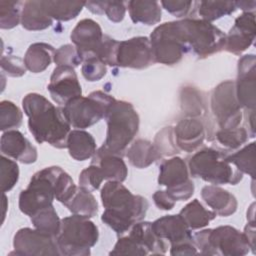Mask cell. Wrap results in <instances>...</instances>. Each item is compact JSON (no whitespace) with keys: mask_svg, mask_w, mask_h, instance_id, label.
<instances>
[{"mask_svg":"<svg viewBox=\"0 0 256 256\" xmlns=\"http://www.w3.org/2000/svg\"><path fill=\"white\" fill-rule=\"evenodd\" d=\"M181 23L189 49L199 58H206L224 49L226 34L211 22L186 18Z\"/></svg>","mask_w":256,"mask_h":256,"instance_id":"obj_10","label":"cell"},{"mask_svg":"<svg viewBox=\"0 0 256 256\" xmlns=\"http://www.w3.org/2000/svg\"><path fill=\"white\" fill-rule=\"evenodd\" d=\"M21 110L13 102L3 100L0 103V130H15L22 124Z\"/></svg>","mask_w":256,"mask_h":256,"instance_id":"obj_37","label":"cell"},{"mask_svg":"<svg viewBox=\"0 0 256 256\" xmlns=\"http://www.w3.org/2000/svg\"><path fill=\"white\" fill-rule=\"evenodd\" d=\"M235 3H236V7L242 9L244 12H251V10H253L256 5V1H254V0H252V1H235Z\"/></svg>","mask_w":256,"mask_h":256,"instance_id":"obj_53","label":"cell"},{"mask_svg":"<svg viewBox=\"0 0 256 256\" xmlns=\"http://www.w3.org/2000/svg\"><path fill=\"white\" fill-rule=\"evenodd\" d=\"M195 4L193 1H161L163 8L178 18L187 16Z\"/></svg>","mask_w":256,"mask_h":256,"instance_id":"obj_48","label":"cell"},{"mask_svg":"<svg viewBox=\"0 0 256 256\" xmlns=\"http://www.w3.org/2000/svg\"><path fill=\"white\" fill-rule=\"evenodd\" d=\"M30 218L35 229L48 233L54 237L59 234L61 228V219L58 217L53 205L37 211Z\"/></svg>","mask_w":256,"mask_h":256,"instance_id":"obj_33","label":"cell"},{"mask_svg":"<svg viewBox=\"0 0 256 256\" xmlns=\"http://www.w3.org/2000/svg\"><path fill=\"white\" fill-rule=\"evenodd\" d=\"M65 206L72 214L86 218H91L98 212V203L93 194L81 187H77L76 192Z\"/></svg>","mask_w":256,"mask_h":256,"instance_id":"obj_31","label":"cell"},{"mask_svg":"<svg viewBox=\"0 0 256 256\" xmlns=\"http://www.w3.org/2000/svg\"><path fill=\"white\" fill-rule=\"evenodd\" d=\"M197 253L198 251L193 241L185 242L177 245H171V250H170L171 255H192Z\"/></svg>","mask_w":256,"mask_h":256,"instance_id":"obj_51","label":"cell"},{"mask_svg":"<svg viewBox=\"0 0 256 256\" xmlns=\"http://www.w3.org/2000/svg\"><path fill=\"white\" fill-rule=\"evenodd\" d=\"M128 236L146 250L148 254L160 255L167 251L166 243L154 233L151 222L139 221L135 223L130 228Z\"/></svg>","mask_w":256,"mask_h":256,"instance_id":"obj_24","label":"cell"},{"mask_svg":"<svg viewBox=\"0 0 256 256\" xmlns=\"http://www.w3.org/2000/svg\"><path fill=\"white\" fill-rule=\"evenodd\" d=\"M215 138L219 144L229 149H236L247 142L249 133L243 127L220 129L216 132Z\"/></svg>","mask_w":256,"mask_h":256,"instance_id":"obj_39","label":"cell"},{"mask_svg":"<svg viewBox=\"0 0 256 256\" xmlns=\"http://www.w3.org/2000/svg\"><path fill=\"white\" fill-rule=\"evenodd\" d=\"M153 62L151 44L148 37L138 36L119 41L116 53V66L145 69Z\"/></svg>","mask_w":256,"mask_h":256,"instance_id":"obj_14","label":"cell"},{"mask_svg":"<svg viewBox=\"0 0 256 256\" xmlns=\"http://www.w3.org/2000/svg\"><path fill=\"white\" fill-rule=\"evenodd\" d=\"M57 66L77 67L82 63V59L77 51V48L71 44L60 46L54 54V60Z\"/></svg>","mask_w":256,"mask_h":256,"instance_id":"obj_44","label":"cell"},{"mask_svg":"<svg viewBox=\"0 0 256 256\" xmlns=\"http://www.w3.org/2000/svg\"><path fill=\"white\" fill-rule=\"evenodd\" d=\"M19 179V167L18 164L5 157L4 155L0 158V184L3 193L10 191Z\"/></svg>","mask_w":256,"mask_h":256,"instance_id":"obj_41","label":"cell"},{"mask_svg":"<svg viewBox=\"0 0 256 256\" xmlns=\"http://www.w3.org/2000/svg\"><path fill=\"white\" fill-rule=\"evenodd\" d=\"M55 51L54 47L48 43L37 42L31 44L24 55L27 70L32 73H41L46 70L54 60Z\"/></svg>","mask_w":256,"mask_h":256,"instance_id":"obj_27","label":"cell"},{"mask_svg":"<svg viewBox=\"0 0 256 256\" xmlns=\"http://www.w3.org/2000/svg\"><path fill=\"white\" fill-rule=\"evenodd\" d=\"M48 15L58 21H69L78 16L85 6L80 1H43Z\"/></svg>","mask_w":256,"mask_h":256,"instance_id":"obj_32","label":"cell"},{"mask_svg":"<svg viewBox=\"0 0 256 256\" xmlns=\"http://www.w3.org/2000/svg\"><path fill=\"white\" fill-rule=\"evenodd\" d=\"M100 197L105 208L101 220L118 236L141 221L149 207L145 197L132 194L118 181H107L101 189Z\"/></svg>","mask_w":256,"mask_h":256,"instance_id":"obj_2","label":"cell"},{"mask_svg":"<svg viewBox=\"0 0 256 256\" xmlns=\"http://www.w3.org/2000/svg\"><path fill=\"white\" fill-rule=\"evenodd\" d=\"M193 241L202 255L243 256L250 250L244 233L232 226L201 230L193 235Z\"/></svg>","mask_w":256,"mask_h":256,"instance_id":"obj_6","label":"cell"},{"mask_svg":"<svg viewBox=\"0 0 256 256\" xmlns=\"http://www.w3.org/2000/svg\"><path fill=\"white\" fill-rule=\"evenodd\" d=\"M61 167L50 166L36 172L26 189L19 195V209L22 213L32 216L37 211L53 205L56 184Z\"/></svg>","mask_w":256,"mask_h":256,"instance_id":"obj_8","label":"cell"},{"mask_svg":"<svg viewBox=\"0 0 256 256\" xmlns=\"http://www.w3.org/2000/svg\"><path fill=\"white\" fill-rule=\"evenodd\" d=\"M66 144L70 156L77 161H85L93 157L96 152L95 139L83 129L71 130Z\"/></svg>","mask_w":256,"mask_h":256,"instance_id":"obj_26","label":"cell"},{"mask_svg":"<svg viewBox=\"0 0 256 256\" xmlns=\"http://www.w3.org/2000/svg\"><path fill=\"white\" fill-rule=\"evenodd\" d=\"M244 235L248 241L250 249L253 253H255V221H248L247 225L244 228Z\"/></svg>","mask_w":256,"mask_h":256,"instance_id":"obj_52","label":"cell"},{"mask_svg":"<svg viewBox=\"0 0 256 256\" xmlns=\"http://www.w3.org/2000/svg\"><path fill=\"white\" fill-rule=\"evenodd\" d=\"M2 198H3V202H2V204H3V220L2 221H4L5 214H6V209H7V197H6L5 193H3Z\"/></svg>","mask_w":256,"mask_h":256,"instance_id":"obj_54","label":"cell"},{"mask_svg":"<svg viewBox=\"0 0 256 256\" xmlns=\"http://www.w3.org/2000/svg\"><path fill=\"white\" fill-rule=\"evenodd\" d=\"M119 41L104 34L103 41L97 52V56L109 66H116V53Z\"/></svg>","mask_w":256,"mask_h":256,"instance_id":"obj_46","label":"cell"},{"mask_svg":"<svg viewBox=\"0 0 256 256\" xmlns=\"http://www.w3.org/2000/svg\"><path fill=\"white\" fill-rule=\"evenodd\" d=\"M103 180L105 179L101 170L94 164H90L87 168L83 169L78 179L79 187L89 192H93L99 189Z\"/></svg>","mask_w":256,"mask_h":256,"instance_id":"obj_43","label":"cell"},{"mask_svg":"<svg viewBox=\"0 0 256 256\" xmlns=\"http://www.w3.org/2000/svg\"><path fill=\"white\" fill-rule=\"evenodd\" d=\"M110 255H148L147 251L138 245L131 237H120L114 248L110 251Z\"/></svg>","mask_w":256,"mask_h":256,"instance_id":"obj_45","label":"cell"},{"mask_svg":"<svg viewBox=\"0 0 256 256\" xmlns=\"http://www.w3.org/2000/svg\"><path fill=\"white\" fill-rule=\"evenodd\" d=\"M99 238L98 227L89 218L75 215L61 219V228L56 236L60 255L87 256Z\"/></svg>","mask_w":256,"mask_h":256,"instance_id":"obj_5","label":"cell"},{"mask_svg":"<svg viewBox=\"0 0 256 256\" xmlns=\"http://www.w3.org/2000/svg\"><path fill=\"white\" fill-rule=\"evenodd\" d=\"M128 11L134 23H142L148 26L157 24L161 20L162 15L160 3L157 1H129Z\"/></svg>","mask_w":256,"mask_h":256,"instance_id":"obj_29","label":"cell"},{"mask_svg":"<svg viewBox=\"0 0 256 256\" xmlns=\"http://www.w3.org/2000/svg\"><path fill=\"white\" fill-rule=\"evenodd\" d=\"M1 69L3 73H6L10 77H21L25 74L27 68L24 63V59L18 56L7 55L1 57Z\"/></svg>","mask_w":256,"mask_h":256,"instance_id":"obj_47","label":"cell"},{"mask_svg":"<svg viewBox=\"0 0 256 256\" xmlns=\"http://www.w3.org/2000/svg\"><path fill=\"white\" fill-rule=\"evenodd\" d=\"M107 72L106 64L95 54H87L82 57V76L89 82L101 80Z\"/></svg>","mask_w":256,"mask_h":256,"instance_id":"obj_38","label":"cell"},{"mask_svg":"<svg viewBox=\"0 0 256 256\" xmlns=\"http://www.w3.org/2000/svg\"><path fill=\"white\" fill-rule=\"evenodd\" d=\"M153 201L160 210H171L175 206V201L164 190H158L153 194Z\"/></svg>","mask_w":256,"mask_h":256,"instance_id":"obj_50","label":"cell"},{"mask_svg":"<svg viewBox=\"0 0 256 256\" xmlns=\"http://www.w3.org/2000/svg\"><path fill=\"white\" fill-rule=\"evenodd\" d=\"M211 109L221 129L239 127L242 121V111L235 94V82L227 80L214 88Z\"/></svg>","mask_w":256,"mask_h":256,"instance_id":"obj_12","label":"cell"},{"mask_svg":"<svg viewBox=\"0 0 256 256\" xmlns=\"http://www.w3.org/2000/svg\"><path fill=\"white\" fill-rule=\"evenodd\" d=\"M53 19L48 15L43 1H25L21 14L22 27L30 31L44 30L50 27Z\"/></svg>","mask_w":256,"mask_h":256,"instance_id":"obj_25","label":"cell"},{"mask_svg":"<svg viewBox=\"0 0 256 256\" xmlns=\"http://www.w3.org/2000/svg\"><path fill=\"white\" fill-rule=\"evenodd\" d=\"M106 139L101 146L105 150L121 155L134 139L139 129V115L127 101L115 100L105 115Z\"/></svg>","mask_w":256,"mask_h":256,"instance_id":"obj_3","label":"cell"},{"mask_svg":"<svg viewBox=\"0 0 256 256\" xmlns=\"http://www.w3.org/2000/svg\"><path fill=\"white\" fill-rule=\"evenodd\" d=\"M149 40L153 61L160 64H177L189 51L181 20L165 22L157 26Z\"/></svg>","mask_w":256,"mask_h":256,"instance_id":"obj_7","label":"cell"},{"mask_svg":"<svg viewBox=\"0 0 256 256\" xmlns=\"http://www.w3.org/2000/svg\"><path fill=\"white\" fill-rule=\"evenodd\" d=\"M151 226L158 237L168 240L171 245L193 241L191 229L180 214L166 215L158 218L151 223Z\"/></svg>","mask_w":256,"mask_h":256,"instance_id":"obj_20","label":"cell"},{"mask_svg":"<svg viewBox=\"0 0 256 256\" xmlns=\"http://www.w3.org/2000/svg\"><path fill=\"white\" fill-rule=\"evenodd\" d=\"M197 4L199 15L208 22L230 15L237 9L235 1H200Z\"/></svg>","mask_w":256,"mask_h":256,"instance_id":"obj_34","label":"cell"},{"mask_svg":"<svg viewBox=\"0 0 256 256\" xmlns=\"http://www.w3.org/2000/svg\"><path fill=\"white\" fill-rule=\"evenodd\" d=\"M181 107L184 113L191 118L200 116L203 113L202 97L195 88L183 87L181 90Z\"/></svg>","mask_w":256,"mask_h":256,"instance_id":"obj_40","label":"cell"},{"mask_svg":"<svg viewBox=\"0 0 256 256\" xmlns=\"http://www.w3.org/2000/svg\"><path fill=\"white\" fill-rule=\"evenodd\" d=\"M201 197L204 202L212 208L216 215L228 217L237 210L238 202L236 197L216 185L204 186L201 190Z\"/></svg>","mask_w":256,"mask_h":256,"instance_id":"obj_23","label":"cell"},{"mask_svg":"<svg viewBox=\"0 0 256 256\" xmlns=\"http://www.w3.org/2000/svg\"><path fill=\"white\" fill-rule=\"evenodd\" d=\"M104 34L100 25L92 19L80 20L71 32L70 38L82 59L87 54H97Z\"/></svg>","mask_w":256,"mask_h":256,"instance_id":"obj_18","label":"cell"},{"mask_svg":"<svg viewBox=\"0 0 256 256\" xmlns=\"http://www.w3.org/2000/svg\"><path fill=\"white\" fill-rule=\"evenodd\" d=\"M14 251L10 254L20 256L60 255L56 237L28 227L19 229L13 239Z\"/></svg>","mask_w":256,"mask_h":256,"instance_id":"obj_13","label":"cell"},{"mask_svg":"<svg viewBox=\"0 0 256 256\" xmlns=\"http://www.w3.org/2000/svg\"><path fill=\"white\" fill-rule=\"evenodd\" d=\"M116 99L103 91H93L88 96H78L62 108L68 123L78 129L88 128L105 118L109 106Z\"/></svg>","mask_w":256,"mask_h":256,"instance_id":"obj_9","label":"cell"},{"mask_svg":"<svg viewBox=\"0 0 256 256\" xmlns=\"http://www.w3.org/2000/svg\"><path fill=\"white\" fill-rule=\"evenodd\" d=\"M255 13L243 12L235 19L233 27L226 35L224 49L235 55H240L248 49L255 40Z\"/></svg>","mask_w":256,"mask_h":256,"instance_id":"obj_17","label":"cell"},{"mask_svg":"<svg viewBox=\"0 0 256 256\" xmlns=\"http://www.w3.org/2000/svg\"><path fill=\"white\" fill-rule=\"evenodd\" d=\"M221 151L206 147L192 155L188 161V170L191 176L200 178L214 185H236L243 178V173L233 168L227 162Z\"/></svg>","mask_w":256,"mask_h":256,"instance_id":"obj_4","label":"cell"},{"mask_svg":"<svg viewBox=\"0 0 256 256\" xmlns=\"http://www.w3.org/2000/svg\"><path fill=\"white\" fill-rule=\"evenodd\" d=\"M47 88L51 98L63 106L73 98L82 95L77 74L74 68L70 66L55 67Z\"/></svg>","mask_w":256,"mask_h":256,"instance_id":"obj_16","label":"cell"},{"mask_svg":"<svg viewBox=\"0 0 256 256\" xmlns=\"http://www.w3.org/2000/svg\"><path fill=\"white\" fill-rule=\"evenodd\" d=\"M191 230L203 228L216 217L214 211L204 208L198 199H194L186 204L179 213Z\"/></svg>","mask_w":256,"mask_h":256,"instance_id":"obj_30","label":"cell"},{"mask_svg":"<svg viewBox=\"0 0 256 256\" xmlns=\"http://www.w3.org/2000/svg\"><path fill=\"white\" fill-rule=\"evenodd\" d=\"M2 155L13 158L24 164H31L37 160V149L18 130L5 131L0 140Z\"/></svg>","mask_w":256,"mask_h":256,"instance_id":"obj_19","label":"cell"},{"mask_svg":"<svg viewBox=\"0 0 256 256\" xmlns=\"http://www.w3.org/2000/svg\"><path fill=\"white\" fill-rule=\"evenodd\" d=\"M91 164L96 165L108 181L123 182L128 176V168L121 155L114 154L100 147L92 157Z\"/></svg>","mask_w":256,"mask_h":256,"instance_id":"obj_22","label":"cell"},{"mask_svg":"<svg viewBox=\"0 0 256 256\" xmlns=\"http://www.w3.org/2000/svg\"><path fill=\"white\" fill-rule=\"evenodd\" d=\"M175 141L180 150L188 153L196 150L205 139V127L202 121L196 118L180 120L174 128Z\"/></svg>","mask_w":256,"mask_h":256,"instance_id":"obj_21","label":"cell"},{"mask_svg":"<svg viewBox=\"0 0 256 256\" xmlns=\"http://www.w3.org/2000/svg\"><path fill=\"white\" fill-rule=\"evenodd\" d=\"M22 107L28 117L29 131L39 144L46 142L58 149L67 147L71 125L66 120L62 108L56 107L38 93L24 96Z\"/></svg>","mask_w":256,"mask_h":256,"instance_id":"obj_1","label":"cell"},{"mask_svg":"<svg viewBox=\"0 0 256 256\" xmlns=\"http://www.w3.org/2000/svg\"><path fill=\"white\" fill-rule=\"evenodd\" d=\"M256 58L254 54L242 56L238 61V75L235 82V94L239 105L250 111L256 106Z\"/></svg>","mask_w":256,"mask_h":256,"instance_id":"obj_15","label":"cell"},{"mask_svg":"<svg viewBox=\"0 0 256 256\" xmlns=\"http://www.w3.org/2000/svg\"><path fill=\"white\" fill-rule=\"evenodd\" d=\"M24 2L0 1V27L1 29H12L21 22V14Z\"/></svg>","mask_w":256,"mask_h":256,"instance_id":"obj_36","label":"cell"},{"mask_svg":"<svg viewBox=\"0 0 256 256\" xmlns=\"http://www.w3.org/2000/svg\"><path fill=\"white\" fill-rule=\"evenodd\" d=\"M227 162L234 164L241 173L255 178V142L244 146L241 150L225 156Z\"/></svg>","mask_w":256,"mask_h":256,"instance_id":"obj_35","label":"cell"},{"mask_svg":"<svg viewBox=\"0 0 256 256\" xmlns=\"http://www.w3.org/2000/svg\"><path fill=\"white\" fill-rule=\"evenodd\" d=\"M153 144L161 156H171L178 153L180 150L176 144L174 128L172 126L164 127L162 130H160L156 134Z\"/></svg>","mask_w":256,"mask_h":256,"instance_id":"obj_42","label":"cell"},{"mask_svg":"<svg viewBox=\"0 0 256 256\" xmlns=\"http://www.w3.org/2000/svg\"><path fill=\"white\" fill-rule=\"evenodd\" d=\"M158 183L166 187L165 191L175 202L188 200L194 194L188 167L180 157H172L160 165Z\"/></svg>","mask_w":256,"mask_h":256,"instance_id":"obj_11","label":"cell"},{"mask_svg":"<svg viewBox=\"0 0 256 256\" xmlns=\"http://www.w3.org/2000/svg\"><path fill=\"white\" fill-rule=\"evenodd\" d=\"M126 152L130 164L139 169L147 168L161 158L154 144L146 139H137Z\"/></svg>","mask_w":256,"mask_h":256,"instance_id":"obj_28","label":"cell"},{"mask_svg":"<svg viewBox=\"0 0 256 256\" xmlns=\"http://www.w3.org/2000/svg\"><path fill=\"white\" fill-rule=\"evenodd\" d=\"M126 12L125 2L122 1H104V14L112 22L118 23L124 19Z\"/></svg>","mask_w":256,"mask_h":256,"instance_id":"obj_49","label":"cell"}]
</instances>
